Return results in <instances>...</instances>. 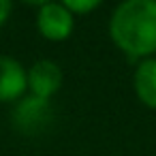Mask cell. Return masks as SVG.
<instances>
[{"label": "cell", "instance_id": "obj_6", "mask_svg": "<svg viewBox=\"0 0 156 156\" xmlns=\"http://www.w3.org/2000/svg\"><path fill=\"white\" fill-rule=\"evenodd\" d=\"M133 88L143 107L156 109V58L137 62L133 73Z\"/></svg>", "mask_w": 156, "mask_h": 156}, {"label": "cell", "instance_id": "obj_3", "mask_svg": "<svg viewBox=\"0 0 156 156\" xmlns=\"http://www.w3.org/2000/svg\"><path fill=\"white\" fill-rule=\"evenodd\" d=\"M37 30L45 41L62 43L75 30V17L62 2H41L34 17Z\"/></svg>", "mask_w": 156, "mask_h": 156}, {"label": "cell", "instance_id": "obj_8", "mask_svg": "<svg viewBox=\"0 0 156 156\" xmlns=\"http://www.w3.org/2000/svg\"><path fill=\"white\" fill-rule=\"evenodd\" d=\"M13 13V2H9V0H0V26H5L9 22Z\"/></svg>", "mask_w": 156, "mask_h": 156}, {"label": "cell", "instance_id": "obj_7", "mask_svg": "<svg viewBox=\"0 0 156 156\" xmlns=\"http://www.w3.org/2000/svg\"><path fill=\"white\" fill-rule=\"evenodd\" d=\"M73 17H79V15H88L92 11H96L101 7V0H64L62 2Z\"/></svg>", "mask_w": 156, "mask_h": 156}, {"label": "cell", "instance_id": "obj_4", "mask_svg": "<svg viewBox=\"0 0 156 156\" xmlns=\"http://www.w3.org/2000/svg\"><path fill=\"white\" fill-rule=\"evenodd\" d=\"M26 79H28V94L30 96L51 101L62 88L64 73H62L58 62H54L49 58H41L26 69Z\"/></svg>", "mask_w": 156, "mask_h": 156}, {"label": "cell", "instance_id": "obj_2", "mask_svg": "<svg viewBox=\"0 0 156 156\" xmlns=\"http://www.w3.org/2000/svg\"><path fill=\"white\" fill-rule=\"evenodd\" d=\"M51 120H54V107H51V101H45V98L26 94L11 107V124L24 137H37L45 133Z\"/></svg>", "mask_w": 156, "mask_h": 156}, {"label": "cell", "instance_id": "obj_5", "mask_svg": "<svg viewBox=\"0 0 156 156\" xmlns=\"http://www.w3.org/2000/svg\"><path fill=\"white\" fill-rule=\"evenodd\" d=\"M28 94L26 66L13 58L0 54V103H17Z\"/></svg>", "mask_w": 156, "mask_h": 156}, {"label": "cell", "instance_id": "obj_1", "mask_svg": "<svg viewBox=\"0 0 156 156\" xmlns=\"http://www.w3.org/2000/svg\"><path fill=\"white\" fill-rule=\"evenodd\" d=\"M109 39L128 58H156V0L120 2L107 24Z\"/></svg>", "mask_w": 156, "mask_h": 156}]
</instances>
